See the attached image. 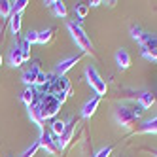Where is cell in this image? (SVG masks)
I'll return each mask as SVG.
<instances>
[{
	"label": "cell",
	"instance_id": "cell-1",
	"mask_svg": "<svg viewBox=\"0 0 157 157\" xmlns=\"http://www.w3.org/2000/svg\"><path fill=\"white\" fill-rule=\"evenodd\" d=\"M42 91H44V93L55 95V97H57L61 102L64 104V100L72 95V85H70L68 80H66V76H53V80H51L46 87H42Z\"/></svg>",
	"mask_w": 157,
	"mask_h": 157
},
{
	"label": "cell",
	"instance_id": "cell-2",
	"mask_svg": "<svg viewBox=\"0 0 157 157\" xmlns=\"http://www.w3.org/2000/svg\"><path fill=\"white\" fill-rule=\"evenodd\" d=\"M66 29H68L72 40L76 42V46L80 48L83 53H91L93 51V42L89 40V36L85 34V30L78 25L76 21H68V23H66Z\"/></svg>",
	"mask_w": 157,
	"mask_h": 157
},
{
	"label": "cell",
	"instance_id": "cell-3",
	"mask_svg": "<svg viewBox=\"0 0 157 157\" xmlns=\"http://www.w3.org/2000/svg\"><path fill=\"white\" fill-rule=\"evenodd\" d=\"M85 80L87 83L91 85V89L97 93V97H104L106 91H108V85H106V80H102V76L98 74V70L95 68L93 64H89L85 68Z\"/></svg>",
	"mask_w": 157,
	"mask_h": 157
},
{
	"label": "cell",
	"instance_id": "cell-4",
	"mask_svg": "<svg viewBox=\"0 0 157 157\" xmlns=\"http://www.w3.org/2000/svg\"><path fill=\"white\" fill-rule=\"evenodd\" d=\"M140 55L146 61L157 63V34L146 32L144 40L140 42Z\"/></svg>",
	"mask_w": 157,
	"mask_h": 157
},
{
	"label": "cell",
	"instance_id": "cell-5",
	"mask_svg": "<svg viewBox=\"0 0 157 157\" xmlns=\"http://www.w3.org/2000/svg\"><path fill=\"white\" fill-rule=\"evenodd\" d=\"M116 121H117V125L123 127V129H131L134 123H136L140 117L134 114V110L129 108V106H117L116 108Z\"/></svg>",
	"mask_w": 157,
	"mask_h": 157
},
{
	"label": "cell",
	"instance_id": "cell-6",
	"mask_svg": "<svg viewBox=\"0 0 157 157\" xmlns=\"http://www.w3.org/2000/svg\"><path fill=\"white\" fill-rule=\"evenodd\" d=\"M40 148L44 150V151H48L49 155H55L59 151V146H57V138H53V134L51 132H46L44 131L42 134H40Z\"/></svg>",
	"mask_w": 157,
	"mask_h": 157
},
{
	"label": "cell",
	"instance_id": "cell-7",
	"mask_svg": "<svg viewBox=\"0 0 157 157\" xmlns=\"http://www.w3.org/2000/svg\"><path fill=\"white\" fill-rule=\"evenodd\" d=\"M82 57H83V53H80V55H74V57H68V59H64V61H61L57 66H55V76H64L68 70H72L74 68V64H78L82 61Z\"/></svg>",
	"mask_w": 157,
	"mask_h": 157
},
{
	"label": "cell",
	"instance_id": "cell-8",
	"mask_svg": "<svg viewBox=\"0 0 157 157\" xmlns=\"http://www.w3.org/2000/svg\"><path fill=\"white\" fill-rule=\"evenodd\" d=\"M40 66L34 63V64H30V68H27L23 72V76H21V80H23V83L27 87H34L36 85V80H38V74H40Z\"/></svg>",
	"mask_w": 157,
	"mask_h": 157
},
{
	"label": "cell",
	"instance_id": "cell-9",
	"mask_svg": "<svg viewBox=\"0 0 157 157\" xmlns=\"http://www.w3.org/2000/svg\"><path fill=\"white\" fill-rule=\"evenodd\" d=\"M74 131H76V121L74 119H70L68 123H66V131L63 132V136L61 138H57V146H59V151H63L66 146H68V142L72 140V134H74Z\"/></svg>",
	"mask_w": 157,
	"mask_h": 157
},
{
	"label": "cell",
	"instance_id": "cell-10",
	"mask_svg": "<svg viewBox=\"0 0 157 157\" xmlns=\"http://www.w3.org/2000/svg\"><path fill=\"white\" fill-rule=\"evenodd\" d=\"M38 97H40V91H38L36 87H25V91L21 93V100L25 102L27 108L34 106V104H36V100H38Z\"/></svg>",
	"mask_w": 157,
	"mask_h": 157
},
{
	"label": "cell",
	"instance_id": "cell-11",
	"mask_svg": "<svg viewBox=\"0 0 157 157\" xmlns=\"http://www.w3.org/2000/svg\"><path fill=\"white\" fill-rule=\"evenodd\" d=\"M131 53L125 49V48H121L116 51V64H117V68L119 70H127L129 66H131Z\"/></svg>",
	"mask_w": 157,
	"mask_h": 157
},
{
	"label": "cell",
	"instance_id": "cell-12",
	"mask_svg": "<svg viewBox=\"0 0 157 157\" xmlns=\"http://www.w3.org/2000/svg\"><path fill=\"white\" fill-rule=\"evenodd\" d=\"M8 61H10V66H12V68H19V66L25 63V59H23V51H21V46H19V44L10 49V57H8Z\"/></svg>",
	"mask_w": 157,
	"mask_h": 157
},
{
	"label": "cell",
	"instance_id": "cell-13",
	"mask_svg": "<svg viewBox=\"0 0 157 157\" xmlns=\"http://www.w3.org/2000/svg\"><path fill=\"white\" fill-rule=\"evenodd\" d=\"M138 108L144 112V110H148V108H151L153 104H155V100H157V97L153 95V93H150V91H142V93H138Z\"/></svg>",
	"mask_w": 157,
	"mask_h": 157
},
{
	"label": "cell",
	"instance_id": "cell-14",
	"mask_svg": "<svg viewBox=\"0 0 157 157\" xmlns=\"http://www.w3.org/2000/svg\"><path fill=\"white\" fill-rule=\"evenodd\" d=\"M100 98H102V97H93L91 100H87V102L83 104V108H82V117L83 119H89L97 112V108L100 104Z\"/></svg>",
	"mask_w": 157,
	"mask_h": 157
},
{
	"label": "cell",
	"instance_id": "cell-15",
	"mask_svg": "<svg viewBox=\"0 0 157 157\" xmlns=\"http://www.w3.org/2000/svg\"><path fill=\"white\" fill-rule=\"evenodd\" d=\"M134 134H157V116L151 119H146L142 125L134 131Z\"/></svg>",
	"mask_w": 157,
	"mask_h": 157
},
{
	"label": "cell",
	"instance_id": "cell-16",
	"mask_svg": "<svg viewBox=\"0 0 157 157\" xmlns=\"http://www.w3.org/2000/svg\"><path fill=\"white\" fill-rule=\"evenodd\" d=\"M48 8H51V12L57 15V17H61V19H64L66 15H68V12H66V4L64 2H61V0H49V2H44Z\"/></svg>",
	"mask_w": 157,
	"mask_h": 157
},
{
	"label": "cell",
	"instance_id": "cell-17",
	"mask_svg": "<svg viewBox=\"0 0 157 157\" xmlns=\"http://www.w3.org/2000/svg\"><path fill=\"white\" fill-rule=\"evenodd\" d=\"M64 131H66V121H63V119H53L51 121V132L55 134V138H61Z\"/></svg>",
	"mask_w": 157,
	"mask_h": 157
},
{
	"label": "cell",
	"instance_id": "cell-18",
	"mask_svg": "<svg viewBox=\"0 0 157 157\" xmlns=\"http://www.w3.org/2000/svg\"><path fill=\"white\" fill-rule=\"evenodd\" d=\"M21 17H23V13H12V17H10V29L13 34H19L21 30Z\"/></svg>",
	"mask_w": 157,
	"mask_h": 157
},
{
	"label": "cell",
	"instance_id": "cell-19",
	"mask_svg": "<svg viewBox=\"0 0 157 157\" xmlns=\"http://www.w3.org/2000/svg\"><path fill=\"white\" fill-rule=\"evenodd\" d=\"M53 32H55V29L38 30V44H49V42L53 40Z\"/></svg>",
	"mask_w": 157,
	"mask_h": 157
},
{
	"label": "cell",
	"instance_id": "cell-20",
	"mask_svg": "<svg viewBox=\"0 0 157 157\" xmlns=\"http://www.w3.org/2000/svg\"><path fill=\"white\" fill-rule=\"evenodd\" d=\"M129 32H131V38H132L134 42H138V44H140V42L144 40V36H146V32H144V30H142L138 25H132Z\"/></svg>",
	"mask_w": 157,
	"mask_h": 157
},
{
	"label": "cell",
	"instance_id": "cell-21",
	"mask_svg": "<svg viewBox=\"0 0 157 157\" xmlns=\"http://www.w3.org/2000/svg\"><path fill=\"white\" fill-rule=\"evenodd\" d=\"M0 17H12V2L10 0H0Z\"/></svg>",
	"mask_w": 157,
	"mask_h": 157
},
{
	"label": "cell",
	"instance_id": "cell-22",
	"mask_svg": "<svg viewBox=\"0 0 157 157\" xmlns=\"http://www.w3.org/2000/svg\"><path fill=\"white\" fill-rule=\"evenodd\" d=\"M29 6V0H15L12 2V13H23V10Z\"/></svg>",
	"mask_w": 157,
	"mask_h": 157
},
{
	"label": "cell",
	"instance_id": "cell-23",
	"mask_svg": "<svg viewBox=\"0 0 157 157\" xmlns=\"http://www.w3.org/2000/svg\"><path fill=\"white\" fill-rule=\"evenodd\" d=\"M89 10H91V8H89V4H78L76 6V15H78V19H85L87 17V13H89Z\"/></svg>",
	"mask_w": 157,
	"mask_h": 157
},
{
	"label": "cell",
	"instance_id": "cell-24",
	"mask_svg": "<svg viewBox=\"0 0 157 157\" xmlns=\"http://www.w3.org/2000/svg\"><path fill=\"white\" fill-rule=\"evenodd\" d=\"M25 42H29L30 46H32V44H38V30L29 29V30H27V34H25Z\"/></svg>",
	"mask_w": 157,
	"mask_h": 157
},
{
	"label": "cell",
	"instance_id": "cell-25",
	"mask_svg": "<svg viewBox=\"0 0 157 157\" xmlns=\"http://www.w3.org/2000/svg\"><path fill=\"white\" fill-rule=\"evenodd\" d=\"M40 150V140H36L34 144H32L30 146V148H27L25 151H23V155H21V157H34V153Z\"/></svg>",
	"mask_w": 157,
	"mask_h": 157
},
{
	"label": "cell",
	"instance_id": "cell-26",
	"mask_svg": "<svg viewBox=\"0 0 157 157\" xmlns=\"http://www.w3.org/2000/svg\"><path fill=\"white\" fill-rule=\"evenodd\" d=\"M19 46H21V51H23V59H25V63H27V61L30 59V44L23 40V42L19 44Z\"/></svg>",
	"mask_w": 157,
	"mask_h": 157
},
{
	"label": "cell",
	"instance_id": "cell-27",
	"mask_svg": "<svg viewBox=\"0 0 157 157\" xmlns=\"http://www.w3.org/2000/svg\"><path fill=\"white\" fill-rule=\"evenodd\" d=\"M112 151H114V146H106V148H100L93 157H110Z\"/></svg>",
	"mask_w": 157,
	"mask_h": 157
},
{
	"label": "cell",
	"instance_id": "cell-28",
	"mask_svg": "<svg viewBox=\"0 0 157 157\" xmlns=\"http://www.w3.org/2000/svg\"><path fill=\"white\" fill-rule=\"evenodd\" d=\"M0 64H2V55H0Z\"/></svg>",
	"mask_w": 157,
	"mask_h": 157
},
{
	"label": "cell",
	"instance_id": "cell-29",
	"mask_svg": "<svg viewBox=\"0 0 157 157\" xmlns=\"http://www.w3.org/2000/svg\"><path fill=\"white\" fill-rule=\"evenodd\" d=\"M153 155H155V157H157V150H155V151H153Z\"/></svg>",
	"mask_w": 157,
	"mask_h": 157
}]
</instances>
